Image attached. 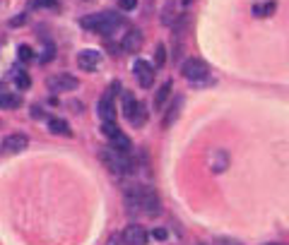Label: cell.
<instances>
[{"mask_svg":"<svg viewBox=\"0 0 289 245\" xmlns=\"http://www.w3.org/2000/svg\"><path fill=\"white\" fill-rule=\"evenodd\" d=\"M125 207H128V214H145V217L159 214V200H157L154 190L147 185H128L125 188Z\"/></svg>","mask_w":289,"mask_h":245,"instance_id":"1","label":"cell"},{"mask_svg":"<svg viewBox=\"0 0 289 245\" xmlns=\"http://www.w3.org/2000/svg\"><path fill=\"white\" fill-rule=\"evenodd\" d=\"M80 24H82L87 31H94V34H116L118 29L123 27V19L118 17V14L113 12H94V14H87L80 19Z\"/></svg>","mask_w":289,"mask_h":245,"instance_id":"2","label":"cell"},{"mask_svg":"<svg viewBox=\"0 0 289 245\" xmlns=\"http://www.w3.org/2000/svg\"><path fill=\"white\" fill-rule=\"evenodd\" d=\"M101 159L106 161L113 173H118V176H130V173H135V168H138V163L130 159V154H123V151H116L113 147L106 149L101 154Z\"/></svg>","mask_w":289,"mask_h":245,"instance_id":"3","label":"cell"},{"mask_svg":"<svg viewBox=\"0 0 289 245\" xmlns=\"http://www.w3.org/2000/svg\"><path fill=\"white\" fill-rule=\"evenodd\" d=\"M181 75L191 82H203L210 75V65L205 60H200V58H188V60L181 63Z\"/></svg>","mask_w":289,"mask_h":245,"instance_id":"4","label":"cell"},{"mask_svg":"<svg viewBox=\"0 0 289 245\" xmlns=\"http://www.w3.org/2000/svg\"><path fill=\"white\" fill-rule=\"evenodd\" d=\"M80 87V80L72 77L68 72H58V75H51L46 80V89H51L53 94H65V92H75Z\"/></svg>","mask_w":289,"mask_h":245,"instance_id":"5","label":"cell"},{"mask_svg":"<svg viewBox=\"0 0 289 245\" xmlns=\"http://www.w3.org/2000/svg\"><path fill=\"white\" fill-rule=\"evenodd\" d=\"M133 72H135V80L140 87H152L154 82V65L150 60H135L133 63Z\"/></svg>","mask_w":289,"mask_h":245,"instance_id":"6","label":"cell"},{"mask_svg":"<svg viewBox=\"0 0 289 245\" xmlns=\"http://www.w3.org/2000/svg\"><path fill=\"white\" fill-rule=\"evenodd\" d=\"M101 63V53L96 48H84L77 53V68L84 70V72H94Z\"/></svg>","mask_w":289,"mask_h":245,"instance_id":"7","label":"cell"},{"mask_svg":"<svg viewBox=\"0 0 289 245\" xmlns=\"http://www.w3.org/2000/svg\"><path fill=\"white\" fill-rule=\"evenodd\" d=\"M29 147V137L22 135V132H12L2 139V151L5 154H19Z\"/></svg>","mask_w":289,"mask_h":245,"instance_id":"8","label":"cell"},{"mask_svg":"<svg viewBox=\"0 0 289 245\" xmlns=\"http://www.w3.org/2000/svg\"><path fill=\"white\" fill-rule=\"evenodd\" d=\"M96 113H99L101 122H116V109H113V92H109V94H104L101 99H99V109H96Z\"/></svg>","mask_w":289,"mask_h":245,"instance_id":"9","label":"cell"},{"mask_svg":"<svg viewBox=\"0 0 289 245\" xmlns=\"http://www.w3.org/2000/svg\"><path fill=\"white\" fill-rule=\"evenodd\" d=\"M147 241H150V233L145 231L142 226H128L123 231V243L125 245H147Z\"/></svg>","mask_w":289,"mask_h":245,"instance_id":"10","label":"cell"},{"mask_svg":"<svg viewBox=\"0 0 289 245\" xmlns=\"http://www.w3.org/2000/svg\"><path fill=\"white\" fill-rule=\"evenodd\" d=\"M207 166H210L212 173L227 171V166H229V154H227L224 149H212L210 154H207Z\"/></svg>","mask_w":289,"mask_h":245,"instance_id":"11","label":"cell"},{"mask_svg":"<svg viewBox=\"0 0 289 245\" xmlns=\"http://www.w3.org/2000/svg\"><path fill=\"white\" fill-rule=\"evenodd\" d=\"M121 48H123L125 53H138L140 48H142V31L130 29L123 36V41H121Z\"/></svg>","mask_w":289,"mask_h":245,"instance_id":"12","label":"cell"},{"mask_svg":"<svg viewBox=\"0 0 289 245\" xmlns=\"http://www.w3.org/2000/svg\"><path fill=\"white\" fill-rule=\"evenodd\" d=\"M181 109H183V96H176L174 101H171V106L166 109L164 113V121H162V125L164 127H171L174 122H176V118L181 116Z\"/></svg>","mask_w":289,"mask_h":245,"instance_id":"13","label":"cell"},{"mask_svg":"<svg viewBox=\"0 0 289 245\" xmlns=\"http://www.w3.org/2000/svg\"><path fill=\"white\" fill-rule=\"evenodd\" d=\"M111 147L116 151H123V154H130L133 151V142H130V137L125 135V132H118V135L111 139Z\"/></svg>","mask_w":289,"mask_h":245,"instance_id":"14","label":"cell"},{"mask_svg":"<svg viewBox=\"0 0 289 245\" xmlns=\"http://www.w3.org/2000/svg\"><path fill=\"white\" fill-rule=\"evenodd\" d=\"M169 94H171V80H166L162 87H159V92L154 94V109L162 111L164 109V101L169 99Z\"/></svg>","mask_w":289,"mask_h":245,"instance_id":"15","label":"cell"},{"mask_svg":"<svg viewBox=\"0 0 289 245\" xmlns=\"http://www.w3.org/2000/svg\"><path fill=\"white\" fill-rule=\"evenodd\" d=\"M147 118H150V113H147V106H145V104H138L135 113L130 116V122H133L135 127H142V125L147 122Z\"/></svg>","mask_w":289,"mask_h":245,"instance_id":"16","label":"cell"},{"mask_svg":"<svg viewBox=\"0 0 289 245\" xmlns=\"http://www.w3.org/2000/svg\"><path fill=\"white\" fill-rule=\"evenodd\" d=\"M48 130H51L53 135H70L68 122L63 121V118H48Z\"/></svg>","mask_w":289,"mask_h":245,"instance_id":"17","label":"cell"},{"mask_svg":"<svg viewBox=\"0 0 289 245\" xmlns=\"http://www.w3.org/2000/svg\"><path fill=\"white\" fill-rule=\"evenodd\" d=\"M22 104V99L17 94H10V92H2L0 94V109H17Z\"/></svg>","mask_w":289,"mask_h":245,"instance_id":"18","label":"cell"},{"mask_svg":"<svg viewBox=\"0 0 289 245\" xmlns=\"http://www.w3.org/2000/svg\"><path fill=\"white\" fill-rule=\"evenodd\" d=\"M138 104H140V101H135V96L130 94V92H125V94H123V113H125V118H128V121H130V116L135 113Z\"/></svg>","mask_w":289,"mask_h":245,"instance_id":"19","label":"cell"},{"mask_svg":"<svg viewBox=\"0 0 289 245\" xmlns=\"http://www.w3.org/2000/svg\"><path fill=\"white\" fill-rule=\"evenodd\" d=\"M12 77H14V84H17V89H29V87H31V77H29L27 72H22V70H14Z\"/></svg>","mask_w":289,"mask_h":245,"instance_id":"20","label":"cell"},{"mask_svg":"<svg viewBox=\"0 0 289 245\" xmlns=\"http://www.w3.org/2000/svg\"><path fill=\"white\" fill-rule=\"evenodd\" d=\"M174 7H176L174 2H166V10H164V14H162V24H166V27H171V24L176 22V17H179V14L174 12Z\"/></svg>","mask_w":289,"mask_h":245,"instance_id":"21","label":"cell"},{"mask_svg":"<svg viewBox=\"0 0 289 245\" xmlns=\"http://www.w3.org/2000/svg\"><path fill=\"white\" fill-rule=\"evenodd\" d=\"M275 2H265V5H256L253 7V12H256V17H270V14L275 12Z\"/></svg>","mask_w":289,"mask_h":245,"instance_id":"22","label":"cell"},{"mask_svg":"<svg viewBox=\"0 0 289 245\" xmlns=\"http://www.w3.org/2000/svg\"><path fill=\"white\" fill-rule=\"evenodd\" d=\"M164 63H166V48L164 43H159L157 51H154V68H164Z\"/></svg>","mask_w":289,"mask_h":245,"instance_id":"23","label":"cell"},{"mask_svg":"<svg viewBox=\"0 0 289 245\" xmlns=\"http://www.w3.org/2000/svg\"><path fill=\"white\" fill-rule=\"evenodd\" d=\"M118 132H121V130H118V125H116V122H101V135H104V137L113 139Z\"/></svg>","mask_w":289,"mask_h":245,"instance_id":"24","label":"cell"},{"mask_svg":"<svg viewBox=\"0 0 289 245\" xmlns=\"http://www.w3.org/2000/svg\"><path fill=\"white\" fill-rule=\"evenodd\" d=\"M17 55H19V60H22V63H27V60H31V58H34V51H31V46L22 43V46L17 48Z\"/></svg>","mask_w":289,"mask_h":245,"instance_id":"25","label":"cell"},{"mask_svg":"<svg viewBox=\"0 0 289 245\" xmlns=\"http://www.w3.org/2000/svg\"><path fill=\"white\" fill-rule=\"evenodd\" d=\"M215 245H244L241 241H236V238H227V236H222V238H215Z\"/></svg>","mask_w":289,"mask_h":245,"instance_id":"26","label":"cell"},{"mask_svg":"<svg viewBox=\"0 0 289 245\" xmlns=\"http://www.w3.org/2000/svg\"><path fill=\"white\" fill-rule=\"evenodd\" d=\"M27 19H29V14H27V12L17 14V17H12V19H10V27H22V24H24Z\"/></svg>","mask_w":289,"mask_h":245,"instance_id":"27","label":"cell"},{"mask_svg":"<svg viewBox=\"0 0 289 245\" xmlns=\"http://www.w3.org/2000/svg\"><path fill=\"white\" fill-rule=\"evenodd\" d=\"M138 5V0H118V7L121 10H133Z\"/></svg>","mask_w":289,"mask_h":245,"instance_id":"28","label":"cell"},{"mask_svg":"<svg viewBox=\"0 0 289 245\" xmlns=\"http://www.w3.org/2000/svg\"><path fill=\"white\" fill-rule=\"evenodd\" d=\"M55 0H34V7H53Z\"/></svg>","mask_w":289,"mask_h":245,"instance_id":"29","label":"cell"},{"mask_svg":"<svg viewBox=\"0 0 289 245\" xmlns=\"http://www.w3.org/2000/svg\"><path fill=\"white\" fill-rule=\"evenodd\" d=\"M154 238H157V241H166V229H157V231H154Z\"/></svg>","mask_w":289,"mask_h":245,"instance_id":"30","label":"cell"},{"mask_svg":"<svg viewBox=\"0 0 289 245\" xmlns=\"http://www.w3.org/2000/svg\"><path fill=\"white\" fill-rule=\"evenodd\" d=\"M191 2H195V0H181V5L186 7V5H191Z\"/></svg>","mask_w":289,"mask_h":245,"instance_id":"31","label":"cell"},{"mask_svg":"<svg viewBox=\"0 0 289 245\" xmlns=\"http://www.w3.org/2000/svg\"><path fill=\"white\" fill-rule=\"evenodd\" d=\"M268 245H275V243H268Z\"/></svg>","mask_w":289,"mask_h":245,"instance_id":"32","label":"cell"}]
</instances>
